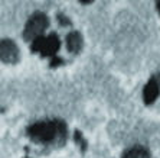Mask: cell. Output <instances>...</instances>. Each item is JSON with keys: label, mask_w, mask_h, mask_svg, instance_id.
Returning <instances> with one entry per match:
<instances>
[{"label": "cell", "mask_w": 160, "mask_h": 158, "mask_svg": "<svg viewBox=\"0 0 160 158\" xmlns=\"http://www.w3.org/2000/svg\"><path fill=\"white\" fill-rule=\"evenodd\" d=\"M59 49V39L56 35H49V36H41L36 41L32 42V51L39 52L41 55L51 57Z\"/></svg>", "instance_id": "obj_3"}, {"label": "cell", "mask_w": 160, "mask_h": 158, "mask_svg": "<svg viewBox=\"0 0 160 158\" xmlns=\"http://www.w3.org/2000/svg\"><path fill=\"white\" fill-rule=\"evenodd\" d=\"M157 96H159V81H157L156 79H153V80H150L149 83H147V86L144 87L143 99H144V102L147 103V105H150Z\"/></svg>", "instance_id": "obj_5"}, {"label": "cell", "mask_w": 160, "mask_h": 158, "mask_svg": "<svg viewBox=\"0 0 160 158\" xmlns=\"http://www.w3.org/2000/svg\"><path fill=\"white\" fill-rule=\"evenodd\" d=\"M67 45L68 49L72 54H78L82 48V36L79 32H71L67 36Z\"/></svg>", "instance_id": "obj_6"}, {"label": "cell", "mask_w": 160, "mask_h": 158, "mask_svg": "<svg viewBox=\"0 0 160 158\" xmlns=\"http://www.w3.org/2000/svg\"><path fill=\"white\" fill-rule=\"evenodd\" d=\"M28 133L33 141L42 144H51L56 141H65V125L61 121L38 122L29 126Z\"/></svg>", "instance_id": "obj_1"}, {"label": "cell", "mask_w": 160, "mask_h": 158, "mask_svg": "<svg viewBox=\"0 0 160 158\" xmlns=\"http://www.w3.org/2000/svg\"><path fill=\"white\" fill-rule=\"evenodd\" d=\"M123 158H152V155L149 154V151L146 148L134 147L127 151L126 154L123 155Z\"/></svg>", "instance_id": "obj_7"}, {"label": "cell", "mask_w": 160, "mask_h": 158, "mask_svg": "<svg viewBox=\"0 0 160 158\" xmlns=\"http://www.w3.org/2000/svg\"><path fill=\"white\" fill-rule=\"evenodd\" d=\"M157 10L160 12V2H159V3H157Z\"/></svg>", "instance_id": "obj_8"}, {"label": "cell", "mask_w": 160, "mask_h": 158, "mask_svg": "<svg viewBox=\"0 0 160 158\" xmlns=\"http://www.w3.org/2000/svg\"><path fill=\"white\" fill-rule=\"evenodd\" d=\"M48 28V18L43 13H35L30 16L28 20L26 28H25V39L26 41H36L41 38L43 30Z\"/></svg>", "instance_id": "obj_2"}, {"label": "cell", "mask_w": 160, "mask_h": 158, "mask_svg": "<svg viewBox=\"0 0 160 158\" xmlns=\"http://www.w3.org/2000/svg\"><path fill=\"white\" fill-rule=\"evenodd\" d=\"M19 58V51L15 42L10 39L2 41V61L6 64H15Z\"/></svg>", "instance_id": "obj_4"}]
</instances>
